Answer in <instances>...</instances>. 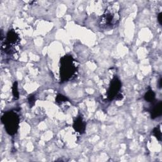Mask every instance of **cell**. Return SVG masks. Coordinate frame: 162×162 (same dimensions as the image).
<instances>
[{"label": "cell", "instance_id": "1", "mask_svg": "<svg viewBox=\"0 0 162 162\" xmlns=\"http://www.w3.org/2000/svg\"><path fill=\"white\" fill-rule=\"evenodd\" d=\"M60 76L63 81H67L73 77L77 68L75 61L70 56H64L60 62Z\"/></svg>", "mask_w": 162, "mask_h": 162}, {"label": "cell", "instance_id": "2", "mask_svg": "<svg viewBox=\"0 0 162 162\" xmlns=\"http://www.w3.org/2000/svg\"><path fill=\"white\" fill-rule=\"evenodd\" d=\"M119 13L115 10L108 9L99 19V25L102 28H109L115 25L119 21Z\"/></svg>", "mask_w": 162, "mask_h": 162}, {"label": "cell", "instance_id": "3", "mask_svg": "<svg viewBox=\"0 0 162 162\" xmlns=\"http://www.w3.org/2000/svg\"><path fill=\"white\" fill-rule=\"evenodd\" d=\"M3 118L5 119L3 122L8 133L10 134L16 133L19 121L18 116L15 113L10 112L7 113Z\"/></svg>", "mask_w": 162, "mask_h": 162}, {"label": "cell", "instance_id": "4", "mask_svg": "<svg viewBox=\"0 0 162 162\" xmlns=\"http://www.w3.org/2000/svg\"><path fill=\"white\" fill-rule=\"evenodd\" d=\"M120 82L117 78H114L112 80L108 90V97L110 99H112L117 94L118 91L120 89Z\"/></svg>", "mask_w": 162, "mask_h": 162}, {"label": "cell", "instance_id": "5", "mask_svg": "<svg viewBox=\"0 0 162 162\" xmlns=\"http://www.w3.org/2000/svg\"><path fill=\"white\" fill-rule=\"evenodd\" d=\"M73 126H74L76 130H77L78 132H80V133H82L84 131L85 123L82 121V119H79L78 120H77V121L75 122Z\"/></svg>", "mask_w": 162, "mask_h": 162}, {"label": "cell", "instance_id": "6", "mask_svg": "<svg viewBox=\"0 0 162 162\" xmlns=\"http://www.w3.org/2000/svg\"><path fill=\"white\" fill-rule=\"evenodd\" d=\"M161 113V103H160L158 105H157L153 109L152 112V115L154 117H158Z\"/></svg>", "mask_w": 162, "mask_h": 162}, {"label": "cell", "instance_id": "7", "mask_svg": "<svg viewBox=\"0 0 162 162\" xmlns=\"http://www.w3.org/2000/svg\"><path fill=\"white\" fill-rule=\"evenodd\" d=\"M155 98V94L153 91H150L146 93L145 95V99L148 102H152Z\"/></svg>", "mask_w": 162, "mask_h": 162}, {"label": "cell", "instance_id": "8", "mask_svg": "<svg viewBox=\"0 0 162 162\" xmlns=\"http://www.w3.org/2000/svg\"><path fill=\"white\" fill-rule=\"evenodd\" d=\"M153 133L157 139H158L159 140L161 139V132L158 128H156L155 129V130L153 131Z\"/></svg>", "mask_w": 162, "mask_h": 162}, {"label": "cell", "instance_id": "9", "mask_svg": "<svg viewBox=\"0 0 162 162\" xmlns=\"http://www.w3.org/2000/svg\"><path fill=\"white\" fill-rule=\"evenodd\" d=\"M158 20L160 24H161V13H160L158 15Z\"/></svg>", "mask_w": 162, "mask_h": 162}]
</instances>
